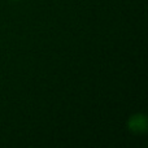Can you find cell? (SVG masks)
Masks as SVG:
<instances>
[{
    "instance_id": "1",
    "label": "cell",
    "mask_w": 148,
    "mask_h": 148,
    "mask_svg": "<svg viewBox=\"0 0 148 148\" xmlns=\"http://www.w3.org/2000/svg\"><path fill=\"white\" fill-rule=\"evenodd\" d=\"M129 127L130 130L135 131V133H143L147 130V120L144 116L136 114L129 120Z\"/></svg>"
}]
</instances>
